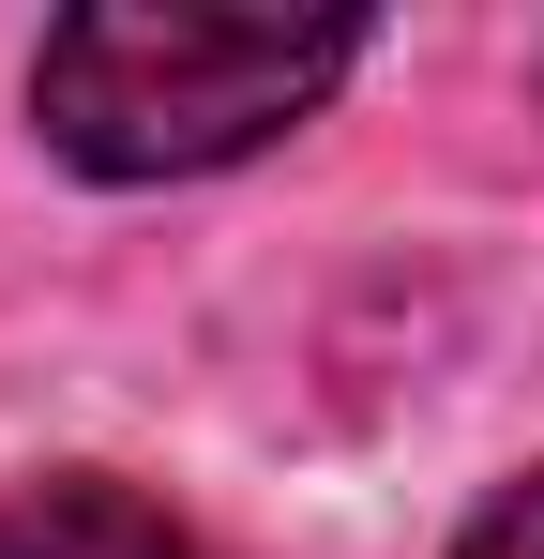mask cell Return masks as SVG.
I'll return each mask as SVG.
<instances>
[{
	"label": "cell",
	"instance_id": "6da1fadb",
	"mask_svg": "<svg viewBox=\"0 0 544 559\" xmlns=\"http://www.w3.org/2000/svg\"><path fill=\"white\" fill-rule=\"evenodd\" d=\"M363 61L348 15H212V0H91L46 31L31 106L91 182H197L227 152L287 136Z\"/></svg>",
	"mask_w": 544,
	"mask_h": 559
},
{
	"label": "cell",
	"instance_id": "7a4b0ae2",
	"mask_svg": "<svg viewBox=\"0 0 544 559\" xmlns=\"http://www.w3.org/2000/svg\"><path fill=\"white\" fill-rule=\"evenodd\" d=\"M0 559H212V545L106 468H31V484H0Z\"/></svg>",
	"mask_w": 544,
	"mask_h": 559
},
{
	"label": "cell",
	"instance_id": "3957f363",
	"mask_svg": "<svg viewBox=\"0 0 544 559\" xmlns=\"http://www.w3.org/2000/svg\"><path fill=\"white\" fill-rule=\"evenodd\" d=\"M453 559H544V468L515 484V499H484V514H469V545H453Z\"/></svg>",
	"mask_w": 544,
	"mask_h": 559
}]
</instances>
